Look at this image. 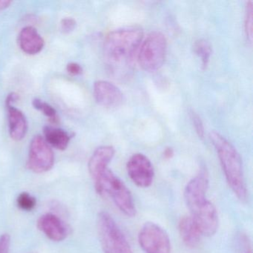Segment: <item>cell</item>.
I'll use <instances>...</instances> for the list:
<instances>
[{
    "label": "cell",
    "mask_w": 253,
    "mask_h": 253,
    "mask_svg": "<svg viewBox=\"0 0 253 253\" xmlns=\"http://www.w3.org/2000/svg\"><path fill=\"white\" fill-rule=\"evenodd\" d=\"M229 187L240 201L247 200V191L243 171L242 161L235 148L218 133H210Z\"/></svg>",
    "instance_id": "1"
},
{
    "label": "cell",
    "mask_w": 253,
    "mask_h": 253,
    "mask_svg": "<svg viewBox=\"0 0 253 253\" xmlns=\"http://www.w3.org/2000/svg\"><path fill=\"white\" fill-rule=\"evenodd\" d=\"M142 38L143 32L135 28L111 32L105 40V58L113 66L126 65L134 57Z\"/></svg>",
    "instance_id": "2"
},
{
    "label": "cell",
    "mask_w": 253,
    "mask_h": 253,
    "mask_svg": "<svg viewBox=\"0 0 253 253\" xmlns=\"http://www.w3.org/2000/svg\"><path fill=\"white\" fill-rule=\"evenodd\" d=\"M94 182L96 192L100 196L111 198L126 215L135 216V206L129 189L110 169L105 170Z\"/></svg>",
    "instance_id": "3"
},
{
    "label": "cell",
    "mask_w": 253,
    "mask_h": 253,
    "mask_svg": "<svg viewBox=\"0 0 253 253\" xmlns=\"http://www.w3.org/2000/svg\"><path fill=\"white\" fill-rule=\"evenodd\" d=\"M97 226L103 253H133L125 235L109 213H99Z\"/></svg>",
    "instance_id": "4"
},
{
    "label": "cell",
    "mask_w": 253,
    "mask_h": 253,
    "mask_svg": "<svg viewBox=\"0 0 253 253\" xmlns=\"http://www.w3.org/2000/svg\"><path fill=\"white\" fill-rule=\"evenodd\" d=\"M167 50V41L165 35L159 32H152L140 45L139 64L147 72L158 70L165 61Z\"/></svg>",
    "instance_id": "5"
},
{
    "label": "cell",
    "mask_w": 253,
    "mask_h": 253,
    "mask_svg": "<svg viewBox=\"0 0 253 253\" xmlns=\"http://www.w3.org/2000/svg\"><path fill=\"white\" fill-rule=\"evenodd\" d=\"M54 164V154L52 148L42 135L35 136L29 147L28 168L33 172L42 174L50 171Z\"/></svg>",
    "instance_id": "6"
},
{
    "label": "cell",
    "mask_w": 253,
    "mask_h": 253,
    "mask_svg": "<svg viewBox=\"0 0 253 253\" xmlns=\"http://www.w3.org/2000/svg\"><path fill=\"white\" fill-rule=\"evenodd\" d=\"M138 241L146 253H170L171 244L166 231L159 225L146 222L140 229Z\"/></svg>",
    "instance_id": "7"
},
{
    "label": "cell",
    "mask_w": 253,
    "mask_h": 253,
    "mask_svg": "<svg viewBox=\"0 0 253 253\" xmlns=\"http://www.w3.org/2000/svg\"><path fill=\"white\" fill-rule=\"evenodd\" d=\"M209 186L208 173L202 169L185 187L184 199L191 214L196 212L208 202L207 198Z\"/></svg>",
    "instance_id": "8"
},
{
    "label": "cell",
    "mask_w": 253,
    "mask_h": 253,
    "mask_svg": "<svg viewBox=\"0 0 253 253\" xmlns=\"http://www.w3.org/2000/svg\"><path fill=\"white\" fill-rule=\"evenodd\" d=\"M127 171L130 178L139 187H149L153 182V166L143 154H135L130 158L127 163Z\"/></svg>",
    "instance_id": "9"
},
{
    "label": "cell",
    "mask_w": 253,
    "mask_h": 253,
    "mask_svg": "<svg viewBox=\"0 0 253 253\" xmlns=\"http://www.w3.org/2000/svg\"><path fill=\"white\" fill-rule=\"evenodd\" d=\"M38 227L48 239L54 242H61L70 234V228L59 216L46 213L40 217Z\"/></svg>",
    "instance_id": "10"
},
{
    "label": "cell",
    "mask_w": 253,
    "mask_h": 253,
    "mask_svg": "<svg viewBox=\"0 0 253 253\" xmlns=\"http://www.w3.org/2000/svg\"><path fill=\"white\" fill-rule=\"evenodd\" d=\"M93 92L96 102L103 107H118L124 101L122 91L109 81H96Z\"/></svg>",
    "instance_id": "11"
},
{
    "label": "cell",
    "mask_w": 253,
    "mask_h": 253,
    "mask_svg": "<svg viewBox=\"0 0 253 253\" xmlns=\"http://www.w3.org/2000/svg\"><path fill=\"white\" fill-rule=\"evenodd\" d=\"M191 216L199 228L202 235L211 236L217 232L218 227L217 210L210 201L196 212L191 214Z\"/></svg>",
    "instance_id": "12"
},
{
    "label": "cell",
    "mask_w": 253,
    "mask_h": 253,
    "mask_svg": "<svg viewBox=\"0 0 253 253\" xmlns=\"http://www.w3.org/2000/svg\"><path fill=\"white\" fill-rule=\"evenodd\" d=\"M18 43L22 51L29 55L39 54L44 48L45 42L39 32L32 26H26L20 31Z\"/></svg>",
    "instance_id": "13"
},
{
    "label": "cell",
    "mask_w": 253,
    "mask_h": 253,
    "mask_svg": "<svg viewBox=\"0 0 253 253\" xmlns=\"http://www.w3.org/2000/svg\"><path fill=\"white\" fill-rule=\"evenodd\" d=\"M115 151L112 146H103L97 148L88 161V171L93 180H95L105 170L115 155Z\"/></svg>",
    "instance_id": "14"
},
{
    "label": "cell",
    "mask_w": 253,
    "mask_h": 253,
    "mask_svg": "<svg viewBox=\"0 0 253 253\" xmlns=\"http://www.w3.org/2000/svg\"><path fill=\"white\" fill-rule=\"evenodd\" d=\"M6 108L10 137L15 141H20L26 137L28 132L29 125L27 119L23 112L14 105L6 106Z\"/></svg>",
    "instance_id": "15"
},
{
    "label": "cell",
    "mask_w": 253,
    "mask_h": 253,
    "mask_svg": "<svg viewBox=\"0 0 253 253\" xmlns=\"http://www.w3.org/2000/svg\"><path fill=\"white\" fill-rule=\"evenodd\" d=\"M178 229L185 245L192 248L198 245L202 234L192 216L182 217L179 222Z\"/></svg>",
    "instance_id": "16"
},
{
    "label": "cell",
    "mask_w": 253,
    "mask_h": 253,
    "mask_svg": "<svg viewBox=\"0 0 253 253\" xmlns=\"http://www.w3.org/2000/svg\"><path fill=\"white\" fill-rule=\"evenodd\" d=\"M42 137L51 148L64 151L69 146L72 136L70 133L63 128L45 126L43 129Z\"/></svg>",
    "instance_id": "17"
},
{
    "label": "cell",
    "mask_w": 253,
    "mask_h": 253,
    "mask_svg": "<svg viewBox=\"0 0 253 253\" xmlns=\"http://www.w3.org/2000/svg\"><path fill=\"white\" fill-rule=\"evenodd\" d=\"M194 50L197 55L201 58L202 66L204 69H205L210 62V56L211 54V45L205 40H200L195 42Z\"/></svg>",
    "instance_id": "18"
},
{
    "label": "cell",
    "mask_w": 253,
    "mask_h": 253,
    "mask_svg": "<svg viewBox=\"0 0 253 253\" xmlns=\"http://www.w3.org/2000/svg\"><path fill=\"white\" fill-rule=\"evenodd\" d=\"M34 108L37 110L42 112L45 116L49 118L50 121L53 124H57L58 122V116H57V111L51 105L45 103L41 99L35 98L32 102Z\"/></svg>",
    "instance_id": "19"
},
{
    "label": "cell",
    "mask_w": 253,
    "mask_h": 253,
    "mask_svg": "<svg viewBox=\"0 0 253 253\" xmlns=\"http://www.w3.org/2000/svg\"><path fill=\"white\" fill-rule=\"evenodd\" d=\"M17 204L23 211H30L36 207L37 199L28 192H22L17 197Z\"/></svg>",
    "instance_id": "20"
},
{
    "label": "cell",
    "mask_w": 253,
    "mask_h": 253,
    "mask_svg": "<svg viewBox=\"0 0 253 253\" xmlns=\"http://www.w3.org/2000/svg\"><path fill=\"white\" fill-rule=\"evenodd\" d=\"M253 2L249 1L246 6L245 19H244V29L247 39L252 42L253 40Z\"/></svg>",
    "instance_id": "21"
},
{
    "label": "cell",
    "mask_w": 253,
    "mask_h": 253,
    "mask_svg": "<svg viewBox=\"0 0 253 253\" xmlns=\"http://www.w3.org/2000/svg\"><path fill=\"white\" fill-rule=\"evenodd\" d=\"M238 253H253L251 241L247 234L241 233L238 238Z\"/></svg>",
    "instance_id": "22"
},
{
    "label": "cell",
    "mask_w": 253,
    "mask_h": 253,
    "mask_svg": "<svg viewBox=\"0 0 253 253\" xmlns=\"http://www.w3.org/2000/svg\"><path fill=\"white\" fill-rule=\"evenodd\" d=\"M189 116H190L192 124H193L195 130H196L197 134H198L200 137L203 138L204 136V128L201 118H200L199 115L193 110H190V112H189Z\"/></svg>",
    "instance_id": "23"
},
{
    "label": "cell",
    "mask_w": 253,
    "mask_h": 253,
    "mask_svg": "<svg viewBox=\"0 0 253 253\" xmlns=\"http://www.w3.org/2000/svg\"><path fill=\"white\" fill-rule=\"evenodd\" d=\"M77 23L72 17H66L60 22V30L63 33L69 34L76 29Z\"/></svg>",
    "instance_id": "24"
},
{
    "label": "cell",
    "mask_w": 253,
    "mask_h": 253,
    "mask_svg": "<svg viewBox=\"0 0 253 253\" xmlns=\"http://www.w3.org/2000/svg\"><path fill=\"white\" fill-rule=\"evenodd\" d=\"M11 236L8 233L0 235V253H10Z\"/></svg>",
    "instance_id": "25"
},
{
    "label": "cell",
    "mask_w": 253,
    "mask_h": 253,
    "mask_svg": "<svg viewBox=\"0 0 253 253\" xmlns=\"http://www.w3.org/2000/svg\"><path fill=\"white\" fill-rule=\"evenodd\" d=\"M66 71L69 75L72 76H79L82 75L83 70L82 66L77 63H70L66 66Z\"/></svg>",
    "instance_id": "26"
},
{
    "label": "cell",
    "mask_w": 253,
    "mask_h": 253,
    "mask_svg": "<svg viewBox=\"0 0 253 253\" xmlns=\"http://www.w3.org/2000/svg\"><path fill=\"white\" fill-rule=\"evenodd\" d=\"M19 97L16 93H11L8 94L5 100V104L6 106H13L14 103L18 100Z\"/></svg>",
    "instance_id": "27"
},
{
    "label": "cell",
    "mask_w": 253,
    "mask_h": 253,
    "mask_svg": "<svg viewBox=\"0 0 253 253\" xmlns=\"http://www.w3.org/2000/svg\"><path fill=\"white\" fill-rule=\"evenodd\" d=\"M11 3V2L8 0H0V11H2V10L8 8Z\"/></svg>",
    "instance_id": "28"
},
{
    "label": "cell",
    "mask_w": 253,
    "mask_h": 253,
    "mask_svg": "<svg viewBox=\"0 0 253 253\" xmlns=\"http://www.w3.org/2000/svg\"><path fill=\"white\" fill-rule=\"evenodd\" d=\"M173 155V151L171 149H167L164 152V156L166 158H171Z\"/></svg>",
    "instance_id": "29"
},
{
    "label": "cell",
    "mask_w": 253,
    "mask_h": 253,
    "mask_svg": "<svg viewBox=\"0 0 253 253\" xmlns=\"http://www.w3.org/2000/svg\"></svg>",
    "instance_id": "30"
}]
</instances>
